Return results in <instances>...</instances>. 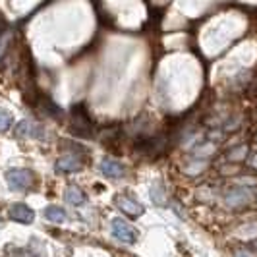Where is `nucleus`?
Here are the masks:
<instances>
[{
  "label": "nucleus",
  "mask_w": 257,
  "mask_h": 257,
  "mask_svg": "<svg viewBox=\"0 0 257 257\" xmlns=\"http://www.w3.org/2000/svg\"><path fill=\"white\" fill-rule=\"evenodd\" d=\"M6 182H8L10 190L22 192V190H26L27 186L31 184V174L26 168H12V170L6 172Z\"/></svg>",
  "instance_id": "obj_3"
},
{
  "label": "nucleus",
  "mask_w": 257,
  "mask_h": 257,
  "mask_svg": "<svg viewBox=\"0 0 257 257\" xmlns=\"http://www.w3.org/2000/svg\"><path fill=\"white\" fill-rule=\"evenodd\" d=\"M12 124H14L12 114L0 108V134H2V132H8V130L12 128Z\"/></svg>",
  "instance_id": "obj_11"
},
{
  "label": "nucleus",
  "mask_w": 257,
  "mask_h": 257,
  "mask_svg": "<svg viewBox=\"0 0 257 257\" xmlns=\"http://www.w3.org/2000/svg\"><path fill=\"white\" fill-rule=\"evenodd\" d=\"M116 205L122 209V213H126L130 217H140L143 215V205L138 201V199H134V197H130V195H118L116 197Z\"/></svg>",
  "instance_id": "obj_4"
},
{
  "label": "nucleus",
  "mask_w": 257,
  "mask_h": 257,
  "mask_svg": "<svg viewBox=\"0 0 257 257\" xmlns=\"http://www.w3.org/2000/svg\"><path fill=\"white\" fill-rule=\"evenodd\" d=\"M43 215H45V219L51 220V222H64L66 220V211L58 205H49L43 211Z\"/></svg>",
  "instance_id": "obj_9"
},
{
  "label": "nucleus",
  "mask_w": 257,
  "mask_h": 257,
  "mask_svg": "<svg viewBox=\"0 0 257 257\" xmlns=\"http://www.w3.org/2000/svg\"><path fill=\"white\" fill-rule=\"evenodd\" d=\"M66 201L76 207H83L87 203V195L81 192L77 186H70V188L66 190Z\"/></svg>",
  "instance_id": "obj_8"
},
{
  "label": "nucleus",
  "mask_w": 257,
  "mask_h": 257,
  "mask_svg": "<svg viewBox=\"0 0 257 257\" xmlns=\"http://www.w3.org/2000/svg\"><path fill=\"white\" fill-rule=\"evenodd\" d=\"M99 168H101V172L106 178H120V176H124V165L114 161V159H103V163H101Z\"/></svg>",
  "instance_id": "obj_7"
},
{
  "label": "nucleus",
  "mask_w": 257,
  "mask_h": 257,
  "mask_svg": "<svg viewBox=\"0 0 257 257\" xmlns=\"http://www.w3.org/2000/svg\"><path fill=\"white\" fill-rule=\"evenodd\" d=\"M10 39H12V31H4V33L0 35V60H2L4 52H6V49H8V43H10Z\"/></svg>",
  "instance_id": "obj_12"
},
{
  "label": "nucleus",
  "mask_w": 257,
  "mask_h": 257,
  "mask_svg": "<svg viewBox=\"0 0 257 257\" xmlns=\"http://www.w3.org/2000/svg\"><path fill=\"white\" fill-rule=\"evenodd\" d=\"M83 167V163H81V159L77 157V155H64L58 163H56V172H77V170H81Z\"/></svg>",
  "instance_id": "obj_6"
},
{
  "label": "nucleus",
  "mask_w": 257,
  "mask_h": 257,
  "mask_svg": "<svg viewBox=\"0 0 257 257\" xmlns=\"http://www.w3.org/2000/svg\"><path fill=\"white\" fill-rule=\"evenodd\" d=\"M10 219L16 220V222H22V224H31L35 219V213L24 203H16L10 209Z\"/></svg>",
  "instance_id": "obj_5"
},
{
  "label": "nucleus",
  "mask_w": 257,
  "mask_h": 257,
  "mask_svg": "<svg viewBox=\"0 0 257 257\" xmlns=\"http://www.w3.org/2000/svg\"><path fill=\"white\" fill-rule=\"evenodd\" d=\"M151 197L157 205H165L167 203V193H165V188L161 184H155L151 188Z\"/></svg>",
  "instance_id": "obj_10"
},
{
  "label": "nucleus",
  "mask_w": 257,
  "mask_h": 257,
  "mask_svg": "<svg viewBox=\"0 0 257 257\" xmlns=\"http://www.w3.org/2000/svg\"><path fill=\"white\" fill-rule=\"evenodd\" d=\"M110 228H112V236H114L118 242H122V244H136V240H138V230L130 224L128 220L114 219L112 224H110Z\"/></svg>",
  "instance_id": "obj_1"
},
{
  "label": "nucleus",
  "mask_w": 257,
  "mask_h": 257,
  "mask_svg": "<svg viewBox=\"0 0 257 257\" xmlns=\"http://www.w3.org/2000/svg\"><path fill=\"white\" fill-rule=\"evenodd\" d=\"M14 136L16 138H24V140H43L47 136V132L41 124L33 122V120H22L20 124H16Z\"/></svg>",
  "instance_id": "obj_2"
}]
</instances>
